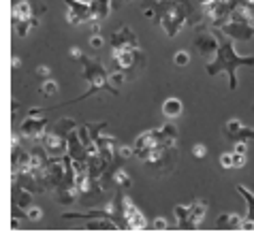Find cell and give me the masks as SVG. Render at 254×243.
Wrapping results in <instances>:
<instances>
[{
    "instance_id": "6da1fadb",
    "label": "cell",
    "mask_w": 254,
    "mask_h": 243,
    "mask_svg": "<svg viewBox=\"0 0 254 243\" xmlns=\"http://www.w3.org/2000/svg\"><path fill=\"white\" fill-rule=\"evenodd\" d=\"M216 37H218V54L214 60L207 62L205 73L207 75H229V90H237V68L239 66H254V56H237L235 47H233V39L227 37L220 28H214Z\"/></svg>"
},
{
    "instance_id": "7a4b0ae2",
    "label": "cell",
    "mask_w": 254,
    "mask_h": 243,
    "mask_svg": "<svg viewBox=\"0 0 254 243\" xmlns=\"http://www.w3.org/2000/svg\"><path fill=\"white\" fill-rule=\"evenodd\" d=\"M81 64H83V79H86L88 83H90V88L83 92L81 96H77V98H73V101H68V103H64V105H70V103H79V101H86L88 96H92V94H96V92H109V94H118V88L114 83H111V79H109V73L105 70V66L98 60H92V58H83L81 60Z\"/></svg>"
},
{
    "instance_id": "3957f363",
    "label": "cell",
    "mask_w": 254,
    "mask_h": 243,
    "mask_svg": "<svg viewBox=\"0 0 254 243\" xmlns=\"http://www.w3.org/2000/svg\"><path fill=\"white\" fill-rule=\"evenodd\" d=\"M111 60L116 64V70H122L128 77L130 70L141 68L145 64V54L139 49H111Z\"/></svg>"
},
{
    "instance_id": "277c9868",
    "label": "cell",
    "mask_w": 254,
    "mask_h": 243,
    "mask_svg": "<svg viewBox=\"0 0 254 243\" xmlns=\"http://www.w3.org/2000/svg\"><path fill=\"white\" fill-rule=\"evenodd\" d=\"M194 49L207 62L216 58V54H218V37H216V32H214V28H211V30L201 28V30L196 32V37H194Z\"/></svg>"
},
{
    "instance_id": "5b68a950",
    "label": "cell",
    "mask_w": 254,
    "mask_h": 243,
    "mask_svg": "<svg viewBox=\"0 0 254 243\" xmlns=\"http://www.w3.org/2000/svg\"><path fill=\"white\" fill-rule=\"evenodd\" d=\"M147 220L143 211L135 205V201L124 196V231H145Z\"/></svg>"
},
{
    "instance_id": "8992f818",
    "label": "cell",
    "mask_w": 254,
    "mask_h": 243,
    "mask_svg": "<svg viewBox=\"0 0 254 243\" xmlns=\"http://www.w3.org/2000/svg\"><path fill=\"white\" fill-rule=\"evenodd\" d=\"M66 4V21L70 26H81V24H90V2L86 0H64Z\"/></svg>"
},
{
    "instance_id": "52a82bcc",
    "label": "cell",
    "mask_w": 254,
    "mask_h": 243,
    "mask_svg": "<svg viewBox=\"0 0 254 243\" xmlns=\"http://www.w3.org/2000/svg\"><path fill=\"white\" fill-rule=\"evenodd\" d=\"M41 145L45 147V152L52 156V158H62V156L68 154V137H62V134L54 132V130L43 134Z\"/></svg>"
},
{
    "instance_id": "ba28073f",
    "label": "cell",
    "mask_w": 254,
    "mask_h": 243,
    "mask_svg": "<svg viewBox=\"0 0 254 243\" xmlns=\"http://www.w3.org/2000/svg\"><path fill=\"white\" fill-rule=\"evenodd\" d=\"M111 49H139V39L130 26H122L109 37Z\"/></svg>"
},
{
    "instance_id": "9c48e42d",
    "label": "cell",
    "mask_w": 254,
    "mask_h": 243,
    "mask_svg": "<svg viewBox=\"0 0 254 243\" xmlns=\"http://www.w3.org/2000/svg\"><path fill=\"white\" fill-rule=\"evenodd\" d=\"M156 145H162V130L160 128H152V130H145L139 134L135 143H132V149H135V156L141 160V156H143L147 149H152Z\"/></svg>"
},
{
    "instance_id": "30bf717a",
    "label": "cell",
    "mask_w": 254,
    "mask_h": 243,
    "mask_svg": "<svg viewBox=\"0 0 254 243\" xmlns=\"http://www.w3.org/2000/svg\"><path fill=\"white\" fill-rule=\"evenodd\" d=\"M47 126H49L47 118L26 116V120L22 122V128H19V132H22L24 139H37V141H41V139H43V134L47 132Z\"/></svg>"
},
{
    "instance_id": "8fae6325",
    "label": "cell",
    "mask_w": 254,
    "mask_h": 243,
    "mask_svg": "<svg viewBox=\"0 0 254 243\" xmlns=\"http://www.w3.org/2000/svg\"><path fill=\"white\" fill-rule=\"evenodd\" d=\"M220 30L231 37L233 41H250L254 37V24H248V21H233L229 19Z\"/></svg>"
},
{
    "instance_id": "7c38bea8",
    "label": "cell",
    "mask_w": 254,
    "mask_h": 243,
    "mask_svg": "<svg viewBox=\"0 0 254 243\" xmlns=\"http://www.w3.org/2000/svg\"><path fill=\"white\" fill-rule=\"evenodd\" d=\"M96 145H98V154H101L105 160H107L109 164L114 162L116 154H118V149H120V141L114 137V134H107V132H103L101 137L96 139Z\"/></svg>"
},
{
    "instance_id": "4fadbf2b",
    "label": "cell",
    "mask_w": 254,
    "mask_h": 243,
    "mask_svg": "<svg viewBox=\"0 0 254 243\" xmlns=\"http://www.w3.org/2000/svg\"><path fill=\"white\" fill-rule=\"evenodd\" d=\"M246 201V218L242 222V231H254V192L248 190L246 185H237L235 188Z\"/></svg>"
},
{
    "instance_id": "5bb4252c",
    "label": "cell",
    "mask_w": 254,
    "mask_h": 243,
    "mask_svg": "<svg viewBox=\"0 0 254 243\" xmlns=\"http://www.w3.org/2000/svg\"><path fill=\"white\" fill-rule=\"evenodd\" d=\"M207 213V201H192L188 203V224H186V231H190V228H196L203 218H205Z\"/></svg>"
},
{
    "instance_id": "9a60e30c",
    "label": "cell",
    "mask_w": 254,
    "mask_h": 243,
    "mask_svg": "<svg viewBox=\"0 0 254 243\" xmlns=\"http://www.w3.org/2000/svg\"><path fill=\"white\" fill-rule=\"evenodd\" d=\"M68 156L73 160H88V149L81 143L79 134H77V128L68 132Z\"/></svg>"
},
{
    "instance_id": "2e32d148",
    "label": "cell",
    "mask_w": 254,
    "mask_h": 243,
    "mask_svg": "<svg viewBox=\"0 0 254 243\" xmlns=\"http://www.w3.org/2000/svg\"><path fill=\"white\" fill-rule=\"evenodd\" d=\"M13 21H26V19H34L37 13H34V2L30 0H17L13 4Z\"/></svg>"
},
{
    "instance_id": "e0dca14e",
    "label": "cell",
    "mask_w": 254,
    "mask_h": 243,
    "mask_svg": "<svg viewBox=\"0 0 254 243\" xmlns=\"http://www.w3.org/2000/svg\"><path fill=\"white\" fill-rule=\"evenodd\" d=\"M111 4H114V0H90V15H92L90 24L92 21H103L107 17L111 11Z\"/></svg>"
},
{
    "instance_id": "ac0fdd59",
    "label": "cell",
    "mask_w": 254,
    "mask_h": 243,
    "mask_svg": "<svg viewBox=\"0 0 254 243\" xmlns=\"http://www.w3.org/2000/svg\"><path fill=\"white\" fill-rule=\"evenodd\" d=\"M182 111H184V105H182V101H180V98H175V96H169L167 101L162 103V107H160L162 118H167V120L180 118Z\"/></svg>"
},
{
    "instance_id": "d6986e66",
    "label": "cell",
    "mask_w": 254,
    "mask_h": 243,
    "mask_svg": "<svg viewBox=\"0 0 254 243\" xmlns=\"http://www.w3.org/2000/svg\"><path fill=\"white\" fill-rule=\"evenodd\" d=\"M242 222L244 220L237 213H222L216 220V228H220V231H242Z\"/></svg>"
},
{
    "instance_id": "ffe728a7",
    "label": "cell",
    "mask_w": 254,
    "mask_h": 243,
    "mask_svg": "<svg viewBox=\"0 0 254 243\" xmlns=\"http://www.w3.org/2000/svg\"><path fill=\"white\" fill-rule=\"evenodd\" d=\"M86 231H122V226L118 222L109 218H94V220H88L86 224H83Z\"/></svg>"
},
{
    "instance_id": "44dd1931",
    "label": "cell",
    "mask_w": 254,
    "mask_h": 243,
    "mask_svg": "<svg viewBox=\"0 0 254 243\" xmlns=\"http://www.w3.org/2000/svg\"><path fill=\"white\" fill-rule=\"evenodd\" d=\"M32 192L30 190H26V188H22L19 183H13V203L15 205H19V207H30L32 205Z\"/></svg>"
},
{
    "instance_id": "7402d4cb",
    "label": "cell",
    "mask_w": 254,
    "mask_h": 243,
    "mask_svg": "<svg viewBox=\"0 0 254 243\" xmlns=\"http://www.w3.org/2000/svg\"><path fill=\"white\" fill-rule=\"evenodd\" d=\"M111 173V183H114V188H130L132 185V180H130V175L126 173V171L122 167H116V169H111L109 171Z\"/></svg>"
},
{
    "instance_id": "603a6c76",
    "label": "cell",
    "mask_w": 254,
    "mask_h": 243,
    "mask_svg": "<svg viewBox=\"0 0 254 243\" xmlns=\"http://www.w3.org/2000/svg\"><path fill=\"white\" fill-rule=\"evenodd\" d=\"M30 28H37V24H34V19H26V21H13V30H15V37H17V39H24V37H28V32H30Z\"/></svg>"
},
{
    "instance_id": "cb8c5ba5",
    "label": "cell",
    "mask_w": 254,
    "mask_h": 243,
    "mask_svg": "<svg viewBox=\"0 0 254 243\" xmlns=\"http://www.w3.org/2000/svg\"><path fill=\"white\" fill-rule=\"evenodd\" d=\"M75 122L70 120V118H62V120H58V124L54 126V132H58V134H62V137H68V132L70 130H75Z\"/></svg>"
},
{
    "instance_id": "d4e9b609",
    "label": "cell",
    "mask_w": 254,
    "mask_h": 243,
    "mask_svg": "<svg viewBox=\"0 0 254 243\" xmlns=\"http://www.w3.org/2000/svg\"><path fill=\"white\" fill-rule=\"evenodd\" d=\"M39 92H41V96H45V98L56 96V94H58V81H54V79H45L43 83H41Z\"/></svg>"
},
{
    "instance_id": "484cf974",
    "label": "cell",
    "mask_w": 254,
    "mask_h": 243,
    "mask_svg": "<svg viewBox=\"0 0 254 243\" xmlns=\"http://www.w3.org/2000/svg\"><path fill=\"white\" fill-rule=\"evenodd\" d=\"M175 218H178V228H184L186 231V224H188V203L186 205H178L173 209Z\"/></svg>"
},
{
    "instance_id": "4316f807",
    "label": "cell",
    "mask_w": 254,
    "mask_h": 243,
    "mask_svg": "<svg viewBox=\"0 0 254 243\" xmlns=\"http://www.w3.org/2000/svg\"><path fill=\"white\" fill-rule=\"evenodd\" d=\"M43 218V209H41L39 205H30V207H26V220H30V222H39V220Z\"/></svg>"
},
{
    "instance_id": "83f0119b",
    "label": "cell",
    "mask_w": 254,
    "mask_h": 243,
    "mask_svg": "<svg viewBox=\"0 0 254 243\" xmlns=\"http://www.w3.org/2000/svg\"><path fill=\"white\" fill-rule=\"evenodd\" d=\"M173 64H175V66H180V68L188 66V64H190V52H186V49H180V52L173 56Z\"/></svg>"
},
{
    "instance_id": "f1b7e54d",
    "label": "cell",
    "mask_w": 254,
    "mask_h": 243,
    "mask_svg": "<svg viewBox=\"0 0 254 243\" xmlns=\"http://www.w3.org/2000/svg\"><path fill=\"white\" fill-rule=\"evenodd\" d=\"M88 130H90V134H92V139L96 141L98 137H101V134H103V130H105V128H107L109 124H107V122H98V124H90V122H88Z\"/></svg>"
},
{
    "instance_id": "f546056e",
    "label": "cell",
    "mask_w": 254,
    "mask_h": 243,
    "mask_svg": "<svg viewBox=\"0 0 254 243\" xmlns=\"http://www.w3.org/2000/svg\"><path fill=\"white\" fill-rule=\"evenodd\" d=\"M109 79H111V83L116 85H122V83H126V73H122V70H114V73H109Z\"/></svg>"
},
{
    "instance_id": "4dcf8cb0",
    "label": "cell",
    "mask_w": 254,
    "mask_h": 243,
    "mask_svg": "<svg viewBox=\"0 0 254 243\" xmlns=\"http://www.w3.org/2000/svg\"><path fill=\"white\" fill-rule=\"evenodd\" d=\"M192 156L194 158H205L207 156V145L205 143H194L192 145Z\"/></svg>"
},
{
    "instance_id": "1f68e13d",
    "label": "cell",
    "mask_w": 254,
    "mask_h": 243,
    "mask_svg": "<svg viewBox=\"0 0 254 243\" xmlns=\"http://www.w3.org/2000/svg\"><path fill=\"white\" fill-rule=\"evenodd\" d=\"M220 167L222 169H235V164H233V152H224L222 156H220Z\"/></svg>"
},
{
    "instance_id": "d6a6232c",
    "label": "cell",
    "mask_w": 254,
    "mask_h": 243,
    "mask_svg": "<svg viewBox=\"0 0 254 243\" xmlns=\"http://www.w3.org/2000/svg\"><path fill=\"white\" fill-rule=\"evenodd\" d=\"M246 162H248V156H246V154H239V152H233V164H235V169L246 167Z\"/></svg>"
},
{
    "instance_id": "836d02e7",
    "label": "cell",
    "mask_w": 254,
    "mask_h": 243,
    "mask_svg": "<svg viewBox=\"0 0 254 243\" xmlns=\"http://www.w3.org/2000/svg\"><path fill=\"white\" fill-rule=\"evenodd\" d=\"M150 228H154V231H167V228H171L167 222V218H156L154 222L150 224Z\"/></svg>"
},
{
    "instance_id": "e575fe53",
    "label": "cell",
    "mask_w": 254,
    "mask_h": 243,
    "mask_svg": "<svg viewBox=\"0 0 254 243\" xmlns=\"http://www.w3.org/2000/svg\"><path fill=\"white\" fill-rule=\"evenodd\" d=\"M90 47H92V49H103L105 47V39L101 37V32L90 37Z\"/></svg>"
},
{
    "instance_id": "d590c367",
    "label": "cell",
    "mask_w": 254,
    "mask_h": 243,
    "mask_svg": "<svg viewBox=\"0 0 254 243\" xmlns=\"http://www.w3.org/2000/svg\"><path fill=\"white\" fill-rule=\"evenodd\" d=\"M37 77H41V79H49V77H52V66L41 64V66L37 68Z\"/></svg>"
},
{
    "instance_id": "8d00e7d4",
    "label": "cell",
    "mask_w": 254,
    "mask_h": 243,
    "mask_svg": "<svg viewBox=\"0 0 254 243\" xmlns=\"http://www.w3.org/2000/svg\"><path fill=\"white\" fill-rule=\"evenodd\" d=\"M68 56H70V58H73V60H79V62H81L83 58H86V54H83V52H81V49L77 47V45L68 49Z\"/></svg>"
},
{
    "instance_id": "74e56055",
    "label": "cell",
    "mask_w": 254,
    "mask_h": 243,
    "mask_svg": "<svg viewBox=\"0 0 254 243\" xmlns=\"http://www.w3.org/2000/svg\"><path fill=\"white\" fill-rule=\"evenodd\" d=\"M233 152H239V154L248 152V145H246V141H235V147H233Z\"/></svg>"
},
{
    "instance_id": "f35d334b",
    "label": "cell",
    "mask_w": 254,
    "mask_h": 243,
    "mask_svg": "<svg viewBox=\"0 0 254 243\" xmlns=\"http://www.w3.org/2000/svg\"><path fill=\"white\" fill-rule=\"evenodd\" d=\"M19 64H22V60H19V56H15V58H13V68H19Z\"/></svg>"
},
{
    "instance_id": "ab89813d",
    "label": "cell",
    "mask_w": 254,
    "mask_h": 243,
    "mask_svg": "<svg viewBox=\"0 0 254 243\" xmlns=\"http://www.w3.org/2000/svg\"><path fill=\"white\" fill-rule=\"evenodd\" d=\"M250 13H252V21H254V0L250 2Z\"/></svg>"
},
{
    "instance_id": "60d3db41",
    "label": "cell",
    "mask_w": 254,
    "mask_h": 243,
    "mask_svg": "<svg viewBox=\"0 0 254 243\" xmlns=\"http://www.w3.org/2000/svg\"><path fill=\"white\" fill-rule=\"evenodd\" d=\"M122 2H130V0H122Z\"/></svg>"
},
{
    "instance_id": "b9f144b4",
    "label": "cell",
    "mask_w": 254,
    "mask_h": 243,
    "mask_svg": "<svg viewBox=\"0 0 254 243\" xmlns=\"http://www.w3.org/2000/svg\"><path fill=\"white\" fill-rule=\"evenodd\" d=\"M252 109H254V105H252Z\"/></svg>"
}]
</instances>
